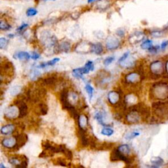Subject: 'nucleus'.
Returning a JSON list of instances; mask_svg holds the SVG:
<instances>
[{"label": "nucleus", "mask_w": 168, "mask_h": 168, "mask_svg": "<svg viewBox=\"0 0 168 168\" xmlns=\"http://www.w3.org/2000/svg\"><path fill=\"white\" fill-rule=\"evenodd\" d=\"M150 97L157 101L168 99V81L153 84L150 90Z\"/></svg>", "instance_id": "f257e3e1"}, {"label": "nucleus", "mask_w": 168, "mask_h": 168, "mask_svg": "<svg viewBox=\"0 0 168 168\" xmlns=\"http://www.w3.org/2000/svg\"><path fill=\"white\" fill-rule=\"evenodd\" d=\"M152 113L159 121L168 119V102L156 101L152 104Z\"/></svg>", "instance_id": "f03ea898"}, {"label": "nucleus", "mask_w": 168, "mask_h": 168, "mask_svg": "<svg viewBox=\"0 0 168 168\" xmlns=\"http://www.w3.org/2000/svg\"><path fill=\"white\" fill-rule=\"evenodd\" d=\"M165 72V66L160 60H155L150 65V78L156 79L163 75Z\"/></svg>", "instance_id": "7ed1b4c3"}, {"label": "nucleus", "mask_w": 168, "mask_h": 168, "mask_svg": "<svg viewBox=\"0 0 168 168\" xmlns=\"http://www.w3.org/2000/svg\"><path fill=\"white\" fill-rule=\"evenodd\" d=\"M110 159L111 161H124L126 164H132L134 161L133 158L128 157L127 156L122 154L118 148L114 149V150L111 152L110 156Z\"/></svg>", "instance_id": "20e7f679"}, {"label": "nucleus", "mask_w": 168, "mask_h": 168, "mask_svg": "<svg viewBox=\"0 0 168 168\" xmlns=\"http://www.w3.org/2000/svg\"><path fill=\"white\" fill-rule=\"evenodd\" d=\"M108 100L110 104L113 106H118L120 107H124L125 103L121 102V95L118 91H112L108 94Z\"/></svg>", "instance_id": "39448f33"}, {"label": "nucleus", "mask_w": 168, "mask_h": 168, "mask_svg": "<svg viewBox=\"0 0 168 168\" xmlns=\"http://www.w3.org/2000/svg\"><path fill=\"white\" fill-rule=\"evenodd\" d=\"M5 117L9 120H14L19 116V108L17 105H10L5 110Z\"/></svg>", "instance_id": "423d86ee"}, {"label": "nucleus", "mask_w": 168, "mask_h": 168, "mask_svg": "<svg viewBox=\"0 0 168 168\" xmlns=\"http://www.w3.org/2000/svg\"><path fill=\"white\" fill-rule=\"evenodd\" d=\"M126 120L129 123H138L140 122L142 118L141 114L137 111L127 110V113L126 116Z\"/></svg>", "instance_id": "0eeeda50"}, {"label": "nucleus", "mask_w": 168, "mask_h": 168, "mask_svg": "<svg viewBox=\"0 0 168 168\" xmlns=\"http://www.w3.org/2000/svg\"><path fill=\"white\" fill-rule=\"evenodd\" d=\"M141 80H142V79L138 72L129 73L125 77L126 83L129 85H136L139 84Z\"/></svg>", "instance_id": "6e6552de"}, {"label": "nucleus", "mask_w": 168, "mask_h": 168, "mask_svg": "<svg viewBox=\"0 0 168 168\" xmlns=\"http://www.w3.org/2000/svg\"><path fill=\"white\" fill-rule=\"evenodd\" d=\"M68 97H69V92H68V90L63 89L61 91L60 95V100L62 105H63V108L66 110L68 108H70L73 105L70 103Z\"/></svg>", "instance_id": "1a4fd4ad"}, {"label": "nucleus", "mask_w": 168, "mask_h": 168, "mask_svg": "<svg viewBox=\"0 0 168 168\" xmlns=\"http://www.w3.org/2000/svg\"><path fill=\"white\" fill-rule=\"evenodd\" d=\"M17 141V144L14 148L15 151L19 150L21 148L25 145L26 143L28 141V135L25 133H21L18 134L15 136Z\"/></svg>", "instance_id": "9d476101"}, {"label": "nucleus", "mask_w": 168, "mask_h": 168, "mask_svg": "<svg viewBox=\"0 0 168 168\" xmlns=\"http://www.w3.org/2000/svg\"><path fill=\"white\" fill-rule=\"evenodd\" d=\"M120 46V41L116 38L114 37H109V38L107 40V43H106V47H107V49L110 51L114 50V49H118Z\"/></svg>", "instance_id": "9b49d317"}, {"label": "nucleus", "mask_w": 168, "mask_h": 168, "mask_svg": "<svg viewBox=\"0 0 168 168\" xmlns=\"http://www.w3.org/2000/svg\"><path fill=\"white\" fill-rule=\"evenodd\" d=\"M1 71L2 72H5L8 76H11V75H13L14 74V66L12 64L11 62H9L8 60L5 61V63H2L1 66Z\"/></svg>", "instance_id": "f8f14e48"}, {"label": "nucleus", "mask_w": 168, "mask_h": 168, "mask_svg": "<svg viewBox=\"0 0 168 168\" xmlns=\"http://www.w3.org/2000/svg\"><path fill=\"white\" fill-rule=\"evenodd\" d=\"M17 144V141L15 137H11L4 138L2 141V145L3 147L9 148V149H14Z\"/></svg>", "instance_id": "ddd939ff"}, {"label": "nucleus", "mask_w": 168, "mask_h": 168, "mask_svg": "<svg viewBox=\"0 0 168 168\" xmlns=\"http://www.w3.org/2000/svg\"><path fill=\"white\" fill-rule=\"evenodd\" d=\"M57 76L56 75L49 76L41 80V86L46 85L49 87H54L57 85L56 84V83H57Z\"/></svg>", "instance_id": "4468645a"}, {"label": "nucleus", "mask_w": 168, "mask_h": 168, "mask_svg": "<svg viewBox=\"0 0 168 168\" xmlns=\"http://www.w3.org/2000/svg\"><path fill=\"white\" fill-rule=\"evenodd\" d=\"M78 133H79V139H80L81 144H82V145L84 147L88 146L89 145V138L88 137V136H87V135H86L85 130L79 128Z\"/></svg>", "instance_id": "2eb2a0df"}, {"label": "nucleus", "mask_w": 168, "mask_h": 168, "mask_svg": "<svg viewBox=\"0 0 168 168\" xmlns=\"http://www.w3.org/2000/svg\"><path fill=\"white\" fill-rule=\"evenodd\" d=\"M90 71L85 66L83 68H76V69H74L72 71L73 76L74 77H76L77 78H83V75L84 74H88Z\"/></svg>", "instance_id": "dca6fc26"}, {"label": "nucleus", "mask_w": 168, "mask_h": 168, "mask_svg": "<svg viewBox=\"0 0 168 168\" xmlns=\"http://www.w3.org/2000/svg\"><path fill=\"white\" fill-rule=\"evenodd\" d=\"M70 49V43L68 41H64L62 43H60V45H58L57 47H55V50L57 53L61 52V51L68 53V51H69Z\"/></svg>", "instance_id": "f3484780"}, {"label": "nucleus", "mask_w": 168, "mask_h": 168, "mask_svg": "<svg viewBox=\"0 0 168 168\" xmlns=\"http://www.w3.org/2000/svg\"><path fill=\"white\" fill-rule=\"evenodd\" d=\"M88 117L85 115H80L78 119V127L79 128L86 129L88 127L89 122H88Z\"/></svg>", "instance_id": "a211bd4d"}, {"label": "nucleus", "mask_w": 168, "mask_h": 168, "mask_svg": "<svg viewBox=\"0 0 168 168\" xmlns=\"http://www.w3.org/2000/svg\"><path fill=\"white\" fill-rule=\"evenodd\" d=\"M15 129V126L13 124H8L2 127L1 128V133L4 135H8L12 134Z\"/></svg>", "instance_id": "6ab92c4d"}, {"label": "nucleus", "mask_w": 168, "mask_h": 168, "mask_svg": "<svg viewBox=\"0 0 168 168\" xmlns=\"http://www.w3.org/2000/svg\"><path fill=\"white\" fill-rule=\"evenodd\" d=\"M91 52L96 55H101L103 52V46L100 43H95V44H91Z\"/></svg>", "instance_id": "aec40b11"}, {"label": "nucleus", "mask_w": 168, "mask_h": 168, "mask_svg": "<svg viewBox=\"0 0 168 168\" xmlns=\"http://www.w3.org/2000/svg\"><path fill=\"white\" fill-rule=\"evenodd\" d=\"M137 101V98L133 94H129L127 95L125 97V99H124V102H125L126 105H133L135 104Z\"/></svg>", "instance_id": "412c9836"}, {"label": "nucleus", "mask_w": 168, "mask_h": 168, "mask_svg": "<svg viewBox=\"0 0 168 168\" xmlns=\"http://www.w3.org/2000/svg\"><path fill=\"white\" fill-rule=\"evenodd\" d=\"M37 110H38V113H37L38 114L40 115H46L47 114L48 107L46 104L41 103L38 104Z\"/></svg>", "instance_id": "4be33fe9"}, {"label": "nucleus", "mask_w": 168, "mask_h": 168, "mask_svg": "<svg viewBox=\"0 0 168 168\" xmlns=\"http://www.w3.org/2000/svg\"><path fill=\"white\" fill-rule=\"evenodd\" d=\"M15 59H18L21 60H28L30 59V55L25 51H20L15 54Z\"/></svg>", "instance_id": "5701e85b"}, {"label": "nucleus", "mask_w": 168, "mask_h": 168, "mask_svg": "<svg viewBox=\"0 0 168 168\" xmlns=\"http://www.w3.org/2000/svg\"><path fill=\"white\" fill-rule=\"evenodd\" d=\"M118 150L122 154L126 155V156H128L131 152V148H130L129 146L128 145H126V144L118 146Z\"/></svg>", "instance_id": "b1692460"}, {"label": "nucleus", "mask_w": 168, "mask_h": 168, "mask_svg": "<svg viewBox=\"0 0 168 168\" xmlns=\"http://www.w3.org/2000/svg\"><path fill=\"white\" fill-rule=\"evenodd\" d=\"M60 60V59L59 58H55L51 60H49L47 63H43L41 64H40V65H39L38 67L40 68H44L47 66H53L55 65L56 63H58V62Z\"/></svg>", "instance_id": "393cba45"}, {"label": "nucleus", "mask_w": 168, "mask_h": 168, "mask_svg": "<svg viewBox=\"0 0 168 168\" xmlns=\"http://www.w3.org/2000/svg\"><path fill=\"white\" fill-rule=\"evenodd\" d=\"M113 144L111 142H104L102 144L100 145V146H97V148L98 150H101V151H107L109 150L113 146Z\"/></svg>", "instance_id": "a878e982"}, {"label": "nucleus", "mask_w": 168, "mask_h": 168, "mask_svg": "<svg viewBox=\"0 0 168 168\" xmlns=\"http://www.w3.org/2000/svg\"><path fill=\"white\" fill-rule=\"evenodd\" d=\"M151 163L154 165L155 167H158L161 166L164 164V160L162 158H161L160 157H153L151 159Z\"/></svg>", "instance_id": "bb28decb"}, {"label": "nucleus", "mask_w": 168, "mask_h": 168, "mask_svg": "<svg viewBox=\"0 0 168 168\" xmlns=\"http://www.w3.org/2000/svg\"><path fill=\"white\" fill-rule=\"evenodd\" d=\"M68 98H69V101L71 104L76 103L79 100L78 94L74 91L69 93V97H68Z\"/></svg>", "instance_id": "cd10ccee"}, {"label": "nucleus", "mask_w": 168, "mask_h": 168, "mask_svg": "<svg viewBox=\"0 0 168 168\" xmlns=\"http://www.w3.org/2000/svg\"><path fill=\"white\" fill-rule=\"evenodd\" d=\"M103 117H104V115L102 113H101V112H98V113H97L95 116V119L97 120V122L101 124V125L104 126H107V125L104 123V121H103Z\"/></svg>", "instance_id": "c85d7f7f"}, {"label": "nucleus", "mask_w": 168, "mask_h": 168, "mask_svg": "<svg viewBox=\"0 0 168 168\" xmlns=\"http://www.w3.org/2000/svg\"><path fill=\"white\" fill-rule=\"evenodd\" d=\"M9 162L13 165V166H15L16 167L18 166V165H20L21 161V160L18 158L17 156H13V157H11L9 158Z\"/></svg>", "instance_id": "c756f323"}, {"label": "nucleus", "mask_w": 168, "mask_h": 168, "mask_svg": "<svg viewBox=\"0 0 168 168\" xmlns=\"http://www.w3.org/2000/svg\"><path fill=\"white\" fill-rule=\"evenodd\" d=\"M152 46V41L150 40H147L142 43L141 47L143 49H149Z\"/></svg>", "instance_id": "7c9ffc66"}, {"label": "nucleus", "mask_w": 168, "mask_h": 168, "mask_svg": "<svg viewBox=\"0 0 168 168\" xmlns=\"http://www.w3.org/2000/svg\"><path fill=\"white\" fill-rule=\"evenodd\" d=\"M114 133V130L110 127H104L101 131V134L105 136H111Z\"/></svg>", "instance_id": "2f4dec72"}, {"label": "nucleus", "mask_w": 168, "mask_h": 168, "mask_svg": "<svg viewBox=\"0 0 168 168\" xmlns=\"http://www.w3.org/2000/svg\"><path fill=\"white\" fill-rule=\"evenodd\" d=\"M11 28V26L7 22L4 21H1L0 22V29L2 30H9Z\"/></svg>", "instance_id": "473e14b6"}, {"label": "nucleus", "mask_w": 168, "mask_h": 168, "mask_svg": "<svg viewBox=\"0 0 168 168\" xmlns=\"http://www.w3.org/2000/svg\"><path fill=\"white\" fill-rule=\"evenodd\" d=\"M21 91V88L20 86H15L11 89L10 93H11V95L15 96V95H19Z\"/></svg>", "instance_id": "72a5a7b5"}, {"label": "nucleus", "mask_w": 168, "mask_h": 168, "mask_svg": "<svg viewBox=\"0 0 168 168\" xmlns=\"http://www.w3.org/2000/svg\"><path fill=\"white\" fill-rule=\"evenodd\" d=\"M41 74V72L38 70H34L30 74V78L32 80H36L38 79Z\"/></svg>", "instance_id": "f704fd0d"}, {"label": "nucleus", "mask_w": 168, "mask_h": 168, "mask_svg": "<svg viewBox=\"0 0 168 168\" xmlns=\"http://www.w3.org/2000/svg\"><path fill=\"white\" fill-rule=\"evenodd\" d=\"M26 14L28 17H33V16H35L38 14V11H37L35 8L30 7V8L27 9V11L26 12Z\"/></svg>", "instance_id": "c9c22d12"}, {"label": "nucleus", "mask_w": 168, "mask_h": 168, "mask_svg": "<svg viewBox=\"0 0 168 168\" xmlns=\"http://www.w3.org/2000/svg\"><path fill=\"white\" fill-rule=\"evenodd\" d=\"M85 89L86 92L88 93V94L89 95V98L91 99V98L93 97V91H94V89H93V88H92L91 85H90L89 84L86 85L85 87Z\"/></svg>", "instance_id": "e433bc0d"}, {"label": "nucleus", "mask_w": 168, "mask_h": 168, "mask_svg": "<svg viewBox=\"0 0 168 168\" xmlns=\"http://www.w3.org/2000/svg\"><path fill=\"white\" fill-rule=\"evenodd\" d=\"M139 135H140V133H138V132H130V133H128L126 135V139H127V140L133 139L135 138L136 137L139 136Z\"/></svg>", "instance_id": "4c0bfd02"}, {"label": "nucleus", "mask_w": 168, "mask_h": 168, "mask_svg": "<svg viewBox=\"0 0 168 168\" xmlns=\"http://www.w3.org/2000/svg\"><path fill=\"white\" fill-rule=\"evenodd\" d=\"M63 154L65 155V156L66 158H68V160H72L73 158V154H72V151H70L69 149H68L67 148H65V150Z\"/></svg>", "instance_id": "58836bf2"}, {"label": "nucleus", "mask_w": 168, "mask_h": 168, "mask_svg": "<svg viewBox=\"0 0 168 168\" xmlns=\"http://www.w3.org/2000/svg\"><path fill=\"white\" fill-rule=\"evenodd\" d=\"M8 43H9V41L7 39H5L4 38H0V48H1L2 49L5 48L6 47H7Z\"/></svg>", "instance_id": "ea45409f"}, {"label": "nucleus", "mask_w": 168, "mask_h": 168, "mask_svg": "<svg viewBox=\"0 0 168 168\" xmlns=\"http://www.w3.org/2000/svg\"><path fill=\"white\" fill-rule=\"evenodd\" d=\"M55 161L56 163H57V165H59L61 166H65V167L67 166L66 161H65V160H63V158H59L57 159H56Z\"/></svg>", "instance_id": "a19ab883"}, {"label": "nucleus", "mask_w": 168, "mask_h": 168, "mask_svg": "<svg viewBox=\"0 0 168 168\" xmlns=\"http://www.w3.org/2000/svg\"><path fill=\"white\" fill-rule=\"evenodd\" d=\"M164 34V31H153L151 32V35L154 38H159L162 36Z\"/></svg>", "instance_id": "79ce46f5"}, {"label": "nucleus", "mask_w": 168, "mask_h": 168, "mask_svg": "<svg viewBox=\"0 0 168 168\" xmlns=\"http://www.w3.org/2000/svg\"><path fill=\"white\" fill-rule=\"evenodd\" d=\"M85 66L88 68V69L89 71H93L94 70V65H93V63L92 61H88L86 63Z\"/></svg>", "instance_id": "37998d69"}, {"label": "nucleus", "mask_w": 168, "mask_h": 168, "mask_svg": "<svg viewBox=\"0 0 168 168\" xmlns=\"http://www.w3.org/2000/svg\"><path fill=\"white\" fill-rule=\"evenodd\" d=\"M114 60V57H108L104 60V65L105 66H108L109 65H110L112 63H113Z\"/></svg>", "instance_id": "c03bdc74"}, {"label": "nucleus", "mask_w": 168, "mask_h": 168, "mask_svg": "<svg viewBox=\"0 0 168 168\" xmlns=\"http://www.w3.org/2000/svg\"><path fill=\"white\" fill-rule=\"evenodd\" d=\"M28 26V24L26 23H23L21 26H20L17 28V31L18 32H21L22 31H24L26 28H27Z\"/></svg>", "instance_id": "a18cd8bd"}, {"label": "nucleus", "mask_w": 168, "mask_h": 168, "mask_svg": "<svg viewBox=\"0 0 168 168\" xmlns=\"http://www.w3.org/2000/svg\"><path fill=\"white\" fill-rule=\"evenodd\" d=\"M129 52H126L124 53L122 57L119 59V63H122V62L124 61L126 59H127L129 57Z\"/></svg>", "instance_id": "49530a36"}, {"label": "nucleus", "mask_w": 168, "mask_h": 168, "mask_svg": "<svg viewBox=\"0 0 168 168\" xmlns=\"http://www.w3.org/2000/svg\"><path fill=\"white\" fill-rule=\"evenodd\" d=\"M159 46H155V47H153L152 46L150 49H148V51L150 53H156V52L158 51V50L159 49Z\"/></svg>", "instance_id": "de8ad7c7"}, {"label": "nucleus", "mask_w": 168, "mask_h": 168, "mask_svg": "<svg viewBox=\"0 0 168 168\" xmlns=\"http://www.w3.org/2000/svg\"><path fill=\"white\" fill-rule=\"evenodd\" d=\"M40 55L36 52H33L32 54V56H31V58H32V59L33 60H37L40 59Z\"/></svg>", "instance_id": "09e8293b"}, {"label": "nucleus", "mask_w": 168, "mask_h": 168, "mask_svg": "<svg viewBox=\"0 0 168 168\" xmlns=\"http://www.w3.org/2000/svg\"><path fill=\"white\" fill-rule=\"evenodd\" d=\"M116 34L118 36H119L120 37H123L124 35H125V32H124V30L123 29H118L116 31Z\"/></svg>", "instance_id": "8fccbe9b"}, {"label": "nucleus", "mask_w": 168, "mask_h": 168, "mask_svg": "<svg viewBox=\"0 0 168 168\" xmlns=\"http://www.w3.org/2000/svg\"><path fill=\"white\" fill-rule=\"evenodd\" d=\"M167 45H168V41H166L162 42V43H161V49H166V47L167 46Z\"/></svg>", "instance_id": "3c124183"}, {"label": "nucleus", "mask_w": 168, "mask_h": 168, "mask_svg": "<svg viewBox=\"0 0 168 168\" xmlns=\"http://www.w3.org/2000/svg\"><path fill=\"white\" fill-rule=\"evenodd\" d=\"M165 72L168 75V60L166 62V63H165Z\"/></svg>", "instance_id": "603ef678"}, {"label": "nucleus", "mask_w": 168, "mask_h": 168, "mask_svg": "<svg viewBox=\"0 0 168 168\" xmlns=\"http://www.w3.org/2000/svg\"><path fill=\"white\" fill-rule=\"evenodd\" d=\"M97 1H98V0H88V2L89 3H93V2H97Z\"/></svg>", "instance_id": "864d4df0"}, {"label": "nucleus", "mask_w": 168, "mask_h": 168, "mask_svg": "<svg viewBox=\"0 0 168 168\" xmlns=\"http://www.w3.org/2000/svg\"><path fill=\"white\" fill-rule=\"evenodd\" d=\"M9 37V38H13V37H14V35L13 34H9V36H8Z\"/></svg>", "instance_id": "5fc2aeb1"}, {"label": "nucleus", "mask_w": 168, "mask_h": 168, "mask_svg": "<svg viewBox=\"0 0 168 168\" xmlns=\"http://www.w3.org/2000/svg\"><path fill=\"white\" fill-rule=\"evenodd\" d=\"M0 167H1V168H5V167L3 165V164H1V165H0Z\"/></svg>", "instance_id": "6e6d98bb"}, {"label": "nucleus", "mask_w": 168, "mask_h": 168, "mask_svg": "<svg viewBox=\"0 0 168 168\" xmlns=\"http://www.w3.org/2000/svg\"><path fill=\"white\" fill-rule=\"evenodd\" d=\"M43 1H44V2H47V1H55V0H43Z\"/></svg>", "instance_id": "4d7b16f0"}]
</instances>
